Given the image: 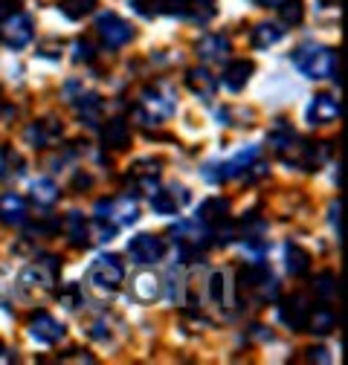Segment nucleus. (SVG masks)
I'll return each instance as SVG.
<instances>
[{
    "label": "nucleus",
    "instance_id": "nucleus-1",
    "mask_svg": "<svg viewBox=\"0 0 348 365\" xmlns=\"http://www.w3.org/2000/svg\"><path fill=\"white\" fill-rule=\"evenodd\" d=\"M293 67L311 81H325V78H337L339 76V56L331 47H322V43L304 41L290 53Z\"/></svg>",
    "mask_w": 348,
    "mask_h": 365
},
{
    "label": "nucleus",
    "instance_id": "nucleus-2",
    "mask_svg": "<svg viewBox=\"0 0 348 365\" xmlns=\"http://www.w3.org/2000/svg\"><path fill=\"white\" fill-rule=\"evenodd\" d=\"M238 293L258 304H267L279 299V282L265 261H250L238 269Z\"/></svg>",
    "mask_w": 348,
    "mask_h": 365
},
{
    "label": "nucleus",
    "instance_id": "nucleus-3",
    "mask_svg": "<svg viewBox=\"0 0 348 365\" xmlns=\"http://www.w3.org/2000/svg\"><path fill=\"white\" fill-rule=\"evenodd\" d=\"M174 110H178V93L165 81L143 87L137 105V116L143 119V125H163L165 119L174 116Z\"/></svg>",
    "mask_w": 348,
    "mask_h": 365
},
{
    "label": "nucleus",
    "instance_id": "nucleus-4",
    "mask_svg": "<svg viewBox=\"0 0 348 365\" xmlns=\"http://www.w3.org/2000/svg\"><path fill=\"white\" fill-rule=\"evenodd\" d=\"M171 238L178 244L180 261H195L212 247V232L200 220H178L171 226Z\"/></svg>",
    "mask_w": 348,
    "mask_h": 365
},
{
    "label": "nucleus",
    "instance_id": "nucleus-5",
    "mask_svg": "<svg viewBox=\"0 0 348 365\" xmlns=\"http://www.w3.org/2000/svg\"><path fill=\"white\" fill-rule=\"evenodd\" d=\"M58 272H61V258L56 255H41L38 261L26 264L18 276V287L26 293H47L56 287L58 282Z\"/></svg>",
    "mask_w": 348,
    "mask_h": 365
},
{
    "label": "nucleus",
    "instance_id": "nucleus-6",
    "mask_svg": "<svg viewBox=\"0 0 348 365\" xmlns=\"http://www.w3.org/2000/svg\"><path fill=\"white\" fill-rule=\"evenodd\" d=\"M87 284H91L96 293H105V296L116 293L125 284V264H122V258L113 255V252L99 255L91 264V269H87Z\"/></svg>",
    "mask_w": 348,
    "mask_h": 365
},
{
    "label": "nucleus",
    "instance_id": "nucleus-7",
    "mask_svg": "<svg viewBox=\"0 0 348 365\" xmlns=\"http://www.w3.org/2000/svg\"><path fill=\"white\" fill-rule=\"evenodd\" d=\"M258 154H261V148H258V145H247V148H244V151H238L232 160H224V163H209V165L203 168V177H206L209 182H215V186H221V182H227V180H238V177H244V174H247L250 163H255V160H258Z\"/></svg>",
    "mask_w": 348,
    "mask_h": 365
},
{
    "label": "nucleus",
    "instance_id": "nucleus-8",
    "mask_svg": "<svg viewBox=\"0 0 348 365\" xmlns=\"http://www.w3.org/2000/svg\"><path fill=\"white\" fill-rule=\"evenodd\" d=\"M140 217V206L134 197H105V200H96L93 206V220H108L113 223L116 230H122V226H130V223H137Z\"/></svg>",
    "mask_w": 348,
    "mask_h": 365
},
{
    "label": "nucleus",
    "instance_id": "nucleus-9",
    "mask_svg": "<svg viewBox=\"0 0 348 365\" xmlns=\"http://www.w3.org/2000/svg\"><path fill=\"white\" fill-rule=\"evenodd\" d=\"M96 35L102 38L108 50H122L134 41L137 29H134V24H128L116 12H102V15H96Z\"/></svg>",
    "mask_w": 348,
    "mask_h": 365
},
{
    "label": "nucleus",
    "instance_id": "nucleus-10",
    "mask_svg": "<svg viewBox=\"0 0 348 365\" xmlns=\"http://www.w3.org/2000/svg\"><path fill=\"white\" fill-rule=\"evenodd\" d=\"M0 41L6 43L9 50H24L35 38V21L26 12H12L6 21H0Z\"/></svg>",
    "mask_w": 348,
    "mask_h": 365
},
{
    "label": "nucleus",
    "instance_id": "nucleus-11",
    "mask_svg": "<svg viewBox=\"0 0 348 365\" xmlns=\"http://www.w3.org/2000/svg\"><path fill=\"white\" fill-rule=\"evenodd\" d=\"M128 255L134 264L148 267V264H157L165 255V244H163V238H157L151 232H140V235H134L128 241Z\"/></svg>",
    "mask_w": 348,
    "mask_h": 365
},
{
    "label": "nucleus",
    "instance_id": "nucleus-12",
    "mask_svg": "<svg viewBox=\"0 0 348 365\" xmlns=\"http://www.w3.org/2000/svg\"><path fill=\"white\" fill-rule=\"evenodd\" d=\"M267 143H270V148L282 157V160H287V163H296L299 160V151H302V140L296 136V130L285 122V119H279L276 125H273V130L267 133Z\"/></svg>",
    "mask_w": 348,
    "mask_h": 365
},
{
    "label": "nucleus",
    "instance_id": "nucleus-13",
    "mask_svg": "<svg viewBox=\"0 0 348 365\" xmlns=\"http://www.w3.org/2000/svg\"><path fill=\"white\" fill-rule=\"evenodd\" d=\"M195 53L206 61V64H227L230 53H232V41L221 32H206L195 41Z\"/></svg>",
    "mask_w": 348,
    "mask_h": 365
},
{
    "label": "nucleus",
    "instance_id": "nucleus-14",
    "mask_svg": "<svg viewBox=\"0 0 348 365\" xmlns=\"http://www.w3.org/2000/svg\"><path fill=\"white\" fill-rule=\"evenodd\" d=\"M311 299L304 293H290L282 299V307H279V316L282 322L290 328V331H304V325H308V316H311Z\"/></svg>",
    "mask_w": 348,
    "mask_h": 365
},
{
    "label": "nucleus",
    "instance_id": "nucleus-15",
    "mask_svg": "<svg viewBox=\"0 0 348 365\" xmlns=\"http://www.w3.org/2000/svg\"><path fill=\"white\" fill-rule=\"evenodd\" d=\"M26 331H29V336L35 339V342H41V345H56V342H61L64 339V325L58 322L56 316H50V313H35L32 319H29V325H26Z\"/></svg>",
    "mask_w": 348,
    "mask_h": 365
},
{
    "label": "nucleus",
    "instance_id": "nucleus-16",
    "mask_svg": "<svg viewBox=\"0 0 348 365\" xmlns=\"http://www.w3.org/2000/svg\"><path fill=\"white\" fill-rule=\"evenodd\" d=\"M61 133H64L61 119L47 116V119H41V122H32V125L24 130V140H26L32 148H50L53 143L61 140Z\"/></svg>",
    "mask_w": 348,
    "mask_h": 365
},
{
    "label": "nucleus",
    "instance_id": "nucleus-17",
    "mask_svg": "<svg viewBox=\"0 0 348 365\" xmlns=\"http://www.w3.org/2000/svg\"><path fill=\"white\" fill-rule=\"evenodd\" d=\"M128 287H130V296H134L137 302H143V304H151V302H157L163 296V279L151 269L134 272L130 282H128Z\"/></svg>",
    "mask_w": 348,
    "mask_h": 365
},
{
    "label": "nucleus",
    "instance_id": "nucleus-18",
    "mask_svg": "<svg viewBox=\"0 0 348 365\" xmlns=\"http://www.w3.org/2000/svg\"><path fill=\"white\" fill-rule=\"evenodd\" d=\"M339 113H342L339 99H334L331 93H319V96H314V102L308 105V125H311V128L331 125V122L339 119Z\"/></svg>",
    "mask_w": 348,
    "mask_h": 365
},
{
    "label": "nucleus",
    "instance_id": "nucleus-19",
    "mask_svg": "<svg viewBox=\"0 0 348 365\" xmlns=\"http://www.w3.org/2000/svg\"><path fill=\"white\" fill-rule=\"evenodd\" d=\"M230 212H232L230 197L215 195V197H206V200L198 206V220H200V223L206 226V230L212 232L215 226H221L224 220H230Z\"/></svg>",
    "mask_w": 348,
    "mask_h": 365
},
{
    "label": "nucleus",
    "instance_id": "nucleus-20",
    "mask_svg": "<svg viewBox=\"0 0 348 365\" xmlns=\"http://www.w3.org/2000/svg\"><path fill=\"white\" fill-rule=\"evenodd\" d=\"M29 220V212H26V200L15 192H4L0 195V226H24Z\"/></svg>",
    "mask_w": 348,
    "mask_h": 365
},
{
    "label": "nucleus",
    "instance_id": "nucleus-21",
    "mask_svg": "<svg viewBox=\"0 0 348 365\" xmlns=\"http://www.w3.org/2000/svg\"><path fill=\"white\" fill-rule=\"evenodd\" d=\"M99 136H102V145L108 151H125L130 145V125L128 119L116 116V119H108L102 128H99Z\"/></svg>",
    "mask_w": 348,
    "mask_h": 365
},
{
    "label": "nucleus",
    "instance_id": "nucleus-22",
    "mask_svg": "<svg viewBox=\"0 0 348 365\" xmlns=\"http://www.w3.org/2000/svg\"><path fill=\"white\" fill-rule=\"evenodd\" d=\"M186 87L192 90L198 99L212 102L215 93H218V78L212 76L209 67H192V70H186Z\"/></svg>",
    "mask_w": 348,
    "mask_h": 365
},
{
    "label": "nucleus",
    "instance_id": "nucleus-23",
    "mask_svg": "<svg viewBox=\"0 0 348 365\" xmlns=\"http://www.w3.org/2000/svg\"><path fill=\"white\" fill-rule=\"evenodd\" d=\"M252 73H255V64L250 58H232L224 64V87L232 90V93H241L247 81L252 78Z\"/></svg>",
    "mask_w": 348,
    "mask_h": 365
},
{
    "label": "nucleus",
    "instance_id": "nucleus-24",
    "mask_svg": "<svg viewBox=\"0 0 348 365\" xmlns=\"http://www.w3.org/2000/svg\"><path fill=\"white\" fill-rule=\"evenodd\" d=\"M29 197H32L35 206L50 209V206L58 203L61 189H58V182L53 177H38V180H32V186H29Z\"/></svg>",
    "mask_w": 348,
    "mask_h": 365
},
{
    "label": "nucleus",
    "instance_id": "nucleus-25",
    "mask_svg": "<svg viewBox=\"0 0 348 365\" xmlns=\"http://www.w3.org/2000/svg\"><path fill=\"white\" fill-rule=\"evenodd\" d=\"M285 24H273V21H261V24H255V29H252V47L255 50H270V47H276V43L285 38Z\"/></svg>",
    "mask_w": 348,
    "mask_h": 365
},
{
    "label": "nucleus",
    "instance_id": "nucleus-26",
    "mask_svg": "<svg viewBox=\"0 0 348 365\" xmlns=\"http://www.w3.org/2000/svg\"><path fill=\"white\" fill-rule=\"evenodd\" d=\"M70 102L76 105V113L87 128H99V122H102V99L96 93H84V96L70 99Z\"/></svg>",
    "mask_w": 348,
    "mask_h": 365
},
{
    "label": "nucleus",
    "instance_id": "nucleus-27",
    "mask_svg": "<svg viewBox=\"0 0 348 365\" xmlns=\"http://www.w3.org/2000/svg\"><path fill=\"white\" fill-rule=\"evenodd\" d=\"M334 325H337V316L328 307V302H322L319 307H311V316H308V325H304V331L317 334V336H328L334 331Z\"/></svg>",
    "mask_w": 348,
    "mask_h": 365
},
{
    "label": "nucleus",
    "instance_id": "nucleus-28",
    "mask_svg": "<svg viewBox=\"0 0 348 365\" xmlns=\"http://www.w3.org/2000/svg\"><path fill=\"white\" fill-rule=\"evenodd\" d=\"M64 230H67V238L76 250H84L87 244H91V223H87L78 212H67L64 217Z\"/></svg>",
    "mask_w": 348,
    "mask_h": 365
},
{
    "label": "nucleus",
    "instance_id": "nucleus-29",
    "mask_svg": "<svg viewBox=\"0 0 348 365\" xmlns=\"http://www.w3.org/2000/svg\"><path fill=\"white\" fill-rule=\"evenodd\" d=\"M285 267H287V272H290L293 279L304 276V272L311 269V252L304 250V247H299V244H290L287 241V247H285Z\"/></svg>",
    "mask_w": 348,
    "mask_h": 365
},
{
    "label": "nucleus",
    "instance_id": "nucleus-30",
    "mask_svg": "<svg viewBox=\"0 0 348 365\" xmlns=\"http://www.w3.org/2000/svg\"><path fill=\"white\" fill-rule=\"evenodd\" d=\"M215 15H218L215 0H189V6H186V21L198 26H206L209 21H215Z\"/></svg>",
    "mask_w": 348,
    "mask_h": 365
},
{
    "label": "nucleus",
    "instance_id": "nucleus-31",
    "mask_svg": "<svg viewBox=\"0 0 348 365\" xmlns=\"http://www.w3.org/2000/svg\"><path fill=\"white\" fill-rule=\"evenodd\" d=\"M24 168H26V163H24V157L15 151V148H4L0 151V180H15V177H21L24 174Z\"/></svg>",
    "mask_w": 348,
    "mask_h": 365
},
{
    "label": "nucleus",
    "instance_id": "nucleus-32",
    "mask_svg": "<svg viewBox=\"0 0 348 365\" xmlns=\"http://www.w3.org/2000/svg\"><path fill=\"white\" fill-rule=\"evenodd\" d=\"M148 200H151V209H154L157 215H178V212H180V200L174 197V192H171V189H168V192L157 189Z\"/></svg>",
    "mask_w": 348,
    "mask_h": 365
},
{
    "label": "nucleus",
    "instance_id": "nucleus-33",
    "mask_svg": "<svg viewBox=\"0 0 348 365\" xmlns=\"http://www.w3.org/2000/svg\"><path fill=\"white\" fill-rule=\"evenodd\" d=\"M276 9L282 15V24L285 26H299L304 21V4H302V0H282Z\"/></svg>",
    "mask_w": 348,
    "mask_h": 365
},
{
    "label": "nucleus",
    "instance_id": "nucleus-34",
    "mask_svg": "<svg viewBox=\"0 0 348 365\" xmlns=\"http://www.w3.org/2000/svg\"><path fill=\"white\" fill-rule=\"evenodd\" d=\"M209 299L215 307H227V279H224V269H215L209 276Z\"/></svg>",
    "mask_w": 348,
    "mask_h": 365
},
{
    "label": "nucleus",
    "instance_id": "nucleus-35",
    "mask_svg": "<svg viewBox=\"0 0 348 365\" xmlns=\"http://www.w3.org/2000/svg\"><path fill=\"white\" fill-rule=\"evenodd\" d=\"M96 4L99 0H61V12L70 21H81L84 15H91L96 9Z\"/></svg>",
    "mask_w": 348,
    "mask_h": 365
},
{
    "label": "nucleus",
    "instance_id": "nucleus-36",
    "mask_svg": "<svg viewBox=\"0 0 348 365\" xmlns=\"http://www.w3.org/2000/svg\"><path fill=\"white\" fill-rule=\"evenodd\" d=\"M314 293H317L322 302H331V299L337 296V276H334L331 269H325V272H319V276H317Z\"/></svg>",
    "mask_w": 348,
    "mask_h": 365
},
{
    "label": "nucleus",
    "instance_id": "nucleus-37",
    "mask_svg": "<svg viewBox=\"0 0 348 365\" xmlns=\"http://www.w3.org/2000/svg\"><path fill=\"white\" fill-rule=\"evenodd\" d=\"M93 58H96V50H93L91 41H87V38L73 41V61H76V64H91Z\"/></svg>",
    "mask_w": 348,
    "mask_h": 365
},
{
    "label": "nucleus",
    "instance_id": "nucleus-38",
    "mask_svg": "<svg viewBox=\"0 0 348 365\" xmlns=\"http://www.w3.org/2000/svg\"><path fill=\"white\" fill-rule=\"evenodd\" d=\"M58 302H61L67 310H78V307L84 304V296H81L78 284H70V287H64V290L58 293Z\"/></svg>",
    "mask_w": 348,
    "mask_h": 365
},
{
    "label": "nucleus",
    "instance_id": "nucleus-39",
    "mask_svg": "<svg viewBox=\"0 0 348 365\" xmlns=\"http://www.w3.org/2000/svg\"><path fill=\"white\" fill-rule=\"evenodd\" d=\"M160 160H143V163H137L134 165V171H130V174H134L137 180H151V177H160Z\"/></svg>",
    "mask_w": 348,
    "mask_h": 365
},
{
    "label": "nucleus",
    "instance_id": "nucleus-40",
    "mask_svg": "<svg viewBox=\"0 0 348 365\" xmlns=\"http://www.w3.org/2000/svg\"><path fill=\"white\" fill-rule=\"evenodd\" d=\"M130 6H134V12H140L143 18H154V15H160L157 12V0H128Z\"/></svg>",
    "mask_w": 348,
    "mask_h": 365
},
{
    "label": "nucleus",
    "instance_id": "nucleus-41",
    "mask_svg": "<svg viewBox=\"0 0 348 365\" xmlns=\"http://www.w3.org/2000/svg\"><path fill=\"white\" fill-rule=\"evenodd\" d=\"M73 356H61V362H87V365H93L96 356L93 354H87V351H70Z\"/></svg>",
    "mask_w": 348,
    "mask_h": 365
},
{
    "label": "nucleus",
    "instance_id": "nucleus-42",
    "mask_svg": "<svg viewBox=\"0 0 348 365\" xmlns=\"http://www.w3.org/2000/svg\"><path fill=\"white\" fill-rule=\"evenodd\" d=\"M308 359L311 362H322V365H328L331 362V356H328V348H308Z\"/></svg>",
    "mask_w": 348,
    "mask_h": 365
},
{
    "label": "nucleus",
    "instance_id": "nucleus-43",
    "mask_svg": "<svg viewBox=\"0 0 348 365\" xmlns=\"http://www.w3.org/2000/svg\"><path fill=\"white\" fill-rule=\"evenodd\" d=\"M91 336H93V339H99V342H108V339H111V331H108V322H102V319H99V322L93 325V331H91Z\"/></svg>",
    "mask_w": 348,
    "mask_h": 365
},
{
    "label": "nucleus",
    "instance_id": "nucleus-44",
    "mask_svg": "<svg viewBox=\"0 0 348 365\" xmlns=\"http://www.w3.org/2000/svg\"><path fill=\"white\" fill-rule=\"evenodd\" d=\"M328 215H331V226H334V232H337V238H339V200H334V203L328 206Z\"/></svg>",
    "mask_w": 348,
    "mask_h": 365
},
{
    "label": "nucleus",
    "instance_id": "nucleus-45",
    "mask_svg": "<svg viewBox=\"0 0 348 365\" xmlns=\"http://www.w3.org/2000/svg\"><path fill=\"white\" fill-rule=\"evenodd\" d=\"M12 12H18V4H15V0H0V21H6Z\"/></svg>",
    "mask_w": 348,
    "mask_h": 365
},
{
    "label": "nucleus",
    "instance_id": "nucleus-46",
    "mask_svg": "<svg viewBox=\"0 0 348 365\" xmlns=\"http://www.w3.org/2000/svg\"><path fill=\"white\" fill-rule=\"evenodd\" d=\"M252 336H255V339H261V342H265V339H273L270 328H265V325H255V328H252Z\"/></svg>",
    "mask_w": 348,
    "mask_h": 365
},
{
    "label": "nucleus",
    "instance_id": "nucleus-47",
    "mask_svg": "<svg viewBox=\"0 0 348 365\" xmlns=\"http://www.w3.org/2000/svg\"><path fill=\"white\" fill-rule=\"evenodd\" d=\"M255 4H258V6H273V9H276L282 0H255Z\"/></svg>",
    "mask_w": 348,
    "mask_h": 365
}]
</instances>
